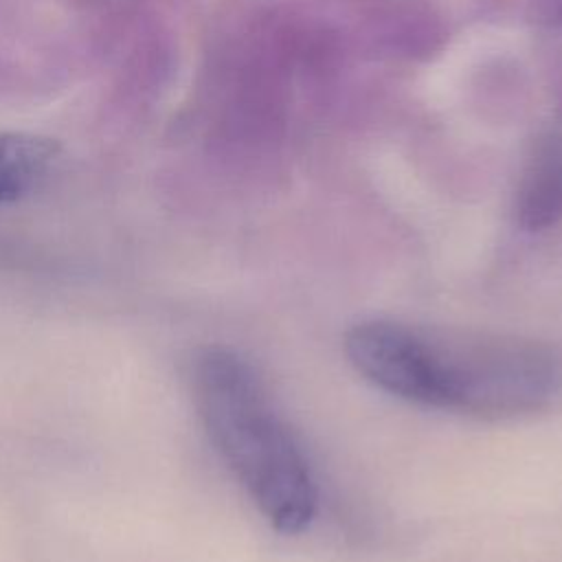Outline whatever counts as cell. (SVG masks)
I'll return each instance as SVG.
<instances>
[{"label": "cell", "mask_w": 562, "mask_h": 562, "mask_svg": "<svg viewBox=\"0 0 562 562\" xmlns=\"http://www.w3.org/2000/svg\"><path fill=\"white\" fill-rule=\"evenodd\" d=\"M353 369L378 389L428 408L514 419L562 395V358L533 338L362 321L345 336Z\"/></svg>", "instance_id": "obj_1"}, {"label": "cell", "mask_w": 562, "mask_h": 562, "mask_svg": "<svg viewBox=\"0 0 562 562\" xmlns=\"http://www.w3.org/2000/svg\"><path fill=\"white\" fill-rule=\"evenodd\" d=\"M189 384L213 448L261 516L279 533H301L316 514V483L255 367L235 349L204 347Z\"/></svg>", "instance_id": "obj_2"}]
</instances>
